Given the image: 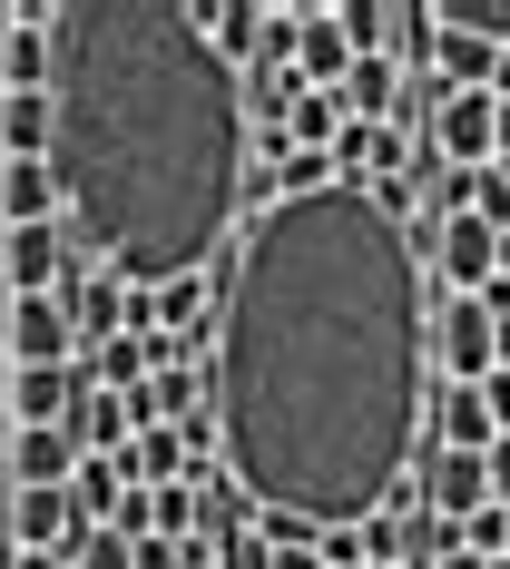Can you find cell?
Here are the masks:
<instances>
[{
  "label": "cell",
  "mask_w": 510,
  "mask_h": 569,
  "mask_svg": "<svg viewBox=\"0 0 510 569\" xmlns=\"http://www.w3.org/2000/svg\"><path fill=\"white\" fill-rule=\"evenodd\" d=\"M422 236L373 187H324L246 217L217 284L207 412L227 481L276 520L363 530L422 442Z\"/></svg>",
  "instance_id": "cell-1"
},
{
  "label": "cell",
  "mask_w": 510,
  "mask_h": 569,
  "mask_svg": "<svg viewBox=\"0 0 510 569\" xmlns=\"http://www.w3.org/2000/svg\"><path fill=\"white\" fill-rule=\"evenodd\" d=\"M50 177L79 276L158 295L207 276L246 227V79L207 50L197 0H59Z\"/></svg>",
  "instance_id": "cell-2"
},
{
  "label": "cell",
  "mask_w": 510,
  "mask_h": 569,
  "mask_svg": "<svg viewBox=\"0 0 510 569\" xmlns=\"http://www.w3.org/2000/svg\"><path fill=\"white\" fill-rule=\"evenodd\" d=\"M0 363H10V373H30V363H79L69 305H59V295H0Z\"/></svg>",
  "instance_id": "cell-3"
},
{
  "label": "cell",
  "mask_w": 510,
  "mask_h": 569,
  "mask_svg": "<svg viewBox=\"0 0 510 569\" xmlns=\"http://www.w3.org/2000/svg\"><path fill=\"white\" fill-rule=\"evenodd\" d=\"M432 363H442V383H491V363H501V325H491L481 295H452V305L432 315Z\"/></svg>",
  "instance_id": "cell-4"
},
{
  "label": "cell",
  "mask_w": 510,
  "mask_h": 569,
  "mask_svg": "<svg viewBox=\"0 0 510 569\" xmlns=\"http://www.w3.org/2000/svg\"><path fill=\"white\" fill-rule=\"evenodd\" d=\"M432 99H422V118H432V148H442V168H491V89H442V79H422Z\"/></svg>",
  "instance_id": "cell-5"
},
{
  "label": "cell",
  "mask_w": 510,
  "mask_h": 569,
  "mask_svg": "<svg viewBox=\"0 0 510 569\" xmlns=\"http://www.w3.org/2000/svg\"><path fill=\"white\" fill-rule=\"evenodd\" d=\"M79 393H89V373H79V363H30V373H10V383H0V422H10V432H59Z\"/></svg>",
  "instance_id": "cell-6"
},
{
  "label": "cell",
  "mask_w": 510,
  "mask_h": 569,
  "mask_svg": "<svg viewBox=\"0 0 510 569\" xmlns=\"http://www.w3.org/2000/svg\"><path fill=\"white\" fill-rule=\"evenodd\" d=\"M69 284V227H0V295H59Z\"/></svg>",
  "instance_id": "cell-7"
},
{
  "label": "cell",
  "mask_w": 510,
  "mask_h": 569,
  "mask_svg": "<svg viewBox=\"0 0 510 569\" xmlns=\"http://www.w3.org/2000/svg\"><path fill=\"white\" fill-rule=\"evenodd\" d=\"M422 256H432V276L452 284V295H481V284L501 276V236L481 227V217H452V227L422 236Z\"/></svg>",
  "instance_id": "cell-8"
},
{
  "label": "cell",
  "mask_w": 510,
  "mask_h": 569,
  "mask_svg": "<svg viewBox=\"0 0 510 569\" xmlns=\"http://www.w3.org/2000/svg\"><path fill=\"white\" fill-rule=\"evenodd\" d=\"M422 511L442 520V530H461L471 511H491V471H481V452H432L422 461Z\"/></svg>",
  "instance_id": "cell-9"
},
{
  "label": "cell",
  "mask_w": 510,
  "mask_h": 569,
  "mask_svg": "<svg viewBox=\"0 0 510 569\" xmlns=\"http://www.w3.org/2000/svg\"><path fill=\"white\" fill-rule=\"evenodd\" d=\"M294 79L304 89H334V99H343V79H353V40H343V20L324 0H304V20H294Z\"/></svg>",
  "instance_id": "cell-10"
},
{
  "label": "cell",
  "mask_w": 510,
  "mask_h": 569,
  "mask_svg": "<svg viewBox=\"0 0 510 569\" xmlns=\"http://www.w3.org/2000/svg\"><path fill=\"white\" fill-rule=\"evenodd\" d=\"M0 540H10V550H69V540H79V511H69V491H10V501H0Z\"/></svg>",
  "instance_id": "cell-11"
},
{
  "label": "cell",
  "mask_w": 510,
  "mask_h": 569,
  "mask_svg": "<svg viewBox=\"0 0 510 569\" xmlns=\"http://www.w3.org/2000/svg\"><path fill=\"white\" fill-rule=\"evenodd\" d=\"M422 422H432V452H491V442H501L481 383H442V393H422Z\"/></svg>",
  "instance_id": "cell-12"
},
{
  "label": "cell",
  "mask_w": 510,
  "mask_h": 569,
  "mask_svg": "<svg viewBox=\"0 0 510 569\" xmlns=\"http://www.w3.org/2000/svg\"><path fill=\"white\" fill-rule=\"evenodd\" d=\"M0 217H10V227H59L50 158H0Z\"/></svg>",
  "instance_id": "cell-13"
},
{
  "label": "cell",
  "mask_w": 510,
  "mask_h": 569,
  "mask_svg": "<svg viewBox=\"0 0 510 569\" xmlns=\"http://www.w3.org/2000/svg\"><path fill=\"white\" fill-rule=\"evenodd\" d=\"M491 69H501L491 40H471V30H442V20H432V79H442V89H491Z\"/></svg>",
  "instance_id": "cell-14"
},
{
  "label": "cell",
  "mask_w": 510,
  "mask_h": 569,
  "mask_svg": "<svg viewBox=\"0 0 510 569\" xmlns=\"http://www.w3.org/2000/svg\"><path fill=\"white\" fill-rule=\"evenodd\" d=\"M0 158H50V89L0 99Z\"/></svg>",
  "instance_id": "cell-15"
},
{
  "label": "cell",
  "mask_w": 510,
  "mask_h": 569,
  "mask_svg": "<svg viewBox=\"0 0 510 569\" xmlns=\"http://www.w3.org/2000/svg\"><path fill=\"white\" fill-rule=\"evenodd\" d=\"M284 138H294V148H314V158H334L343 99H334V89H304V99H294V118H284Z\"/></svg>",
  "instance_id": "cell-16"
},
{
  "label": "cell",
  "mask_w": 510,
  "mask_h": 569,
  "mask_svg": "<svg viewBox=\"0 0 510 569\" xmlns=\"http://www.w3.org/2000/svg\"><path fill=\"white\" fill-rule=\"evenodd\" d=\"M59 560H69V569H138V540H118V530H79Z\"/></svg>",
  "instance_id": "cell-17"
},
{
  "label": "cell",
  "mask_w": 510,
  "mask_h": 569,
  "mask_svg": "<svg viewBox=\"0 0 510 569\" xmlns=\"http://www.w3.org/2000/svg\"><path fill=\"white\" fill-rule=\"evenodd\" d=\"M461 550H471V560H501V550H510V511H501V501L461 520Z\"/></svg>",
  "instance_id": "cell-18"
},
{
  "label": "cell",
  "mask_w": 510,
  "mask_h": 569,
  "mask_svg": "<svg viewBox=\"0 0 510 569\" xmlns=\"http://www.w3.org/2000/svg\"><path fill=\"white\" fill-rule=\"evenodd\" d=\"M481 471H491V501H501V511H510V432H501V442H491V452H481Z\"/></svg>",
  "instance_id": "cell-19"
},
{
  "label": "cell",
  "mask_w": 510,
  "mask_h": 569,
  "mask_svg": "<svg viewBox=\"0 0 510 569\" xmlns=\"http://www.w3.org/2000/svg\"><path fill=\"white\" fill-rule=\"evenodd\" d=\"M481 402H491V432H510V363L491 373V383H481Z\"/></svg>",
  "instance_id": "cell-20"
},
{
  "label": "cell",
  "mask_w": 510,
  "mask_h": 569,
  "mask_svg": "<svg viewBox=\"0 0 510 569\" xmlns=\"http://www.w3.org/2000/svg\"><path fill=\"white\" fill-rule=\"evenodd\" d=\"M0 569H69V560H50V550H10Z\"/></svg>",
  "instance_id": "cell-21"
},
{
  "label": "cell",
  "mask_w": 510,
  "mask_h": 569,
  "mask_svg": "<svg viewBox=\"0 0 510 569\" xmlns=\"http://www.w3.org/2000/svg\"><path fill=\"white\" fill-rule=\"evenodd\" d=\"M491 99H510V50H501V69H491Z\"/></svg>",
  "instance_id": "cell-22"
},
{
  "label": "cell",
  "mask_w": 510,
  "mask_h": 569,
  "mask_svg": "<svg viewBox=\"0 0 510 569\" xmlns=\"http://www.w3.org/2000/svg\"><path fill=\"white\" fill-rule=\"evenodd\" d=\"M0 383H10V363H0ZM0 442H10V422H0ZM0 501H10V481H0Z\"/></svg>",
  "instance_id": "cell-23"
}]
</instances>
